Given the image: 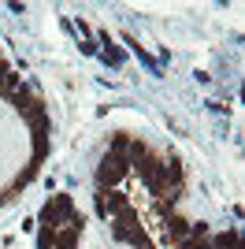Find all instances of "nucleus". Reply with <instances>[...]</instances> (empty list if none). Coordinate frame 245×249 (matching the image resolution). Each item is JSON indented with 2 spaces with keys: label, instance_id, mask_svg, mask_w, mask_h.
<instances>
[{
  "label": "nucleus",
  "instance_id": "1",
  "mask_svg": "<svg viewBox=\"0 0 245 249\" xmlns=\"http://www.w3.org/2000/svg\"><path fill=\"white\" fill-rule=\"evenodd\" d=\"M71 219H74V201H71V194H56L52 201H45L37 223H41V227H49V231H60V223H71Z\"/></svg>",
  "mask_w": 245,
  "mask_h": 249
},
{
  "label": "nucleus",
  "instance_id": "2",
  "mask_svg": "<svg viewBox=\"0 0 245 249\" xmlns=\"http://www.w3.org/2000/svg\"><path fill=\"white\" fill-rule=\"evenodd\" d=\"M126 171H130V164L122 160V156H112V153H104V160L97 164V186L108 194V190H115L126 178Z\"/></svg>",
  "mask_w": 245,
  "mask_h": 249
},
{
  "label": "nucleus",
  "instance_id": "3",
  "mask_svg": "<svg viewBox=\"0 0 245 249\" xmlns=\"http://www.w3.org/2000/svg\"><path fill=\"white\" fill-rule=\"evenodd\" d=\"M134 171L141 175V182H145V190L153 194V197H163L167 190H163V178H160V160H156L153 153H145L138 164H134Z\"/></svg>",
  "mask_w": 245,
  "mask_h": 249
},
{
  "label": "nucleus",
  "instance_id": "4",
  "mask_svg": "<svg viewBox=\"0 0 245 249\" xmlns=\"http://www.w3.org/2000/svg\"><path fill=\"white\" fill-rule=\"evenodd\" d=\"M8 101H11V108H15V112H19L22 119H26L30 112H37V108H45V101H41V97L34 93L30 86H19V89H15V93H11Z\"/></svg>",
  "mask_w": 245,
  "mask_h": 249
},
{
  "label": "nucleus",
  "instance_id": "5",
  "mask_svg": "<svg viewBox=\"0 0 245 249\" xmlns=\"http://www.w3.org/2000/svg\"><path fill=\"white\" fill-rule=\"evenodd\" d=\"M160 178H163V190H182V178H186L182 160H178V156L160 160Z\"/></svg>",
  "mask_w": 245,
  "mask_h": 249
},
{
  "label": "nucleus",
  "instance_id": "6",
  "mask_svg": "<svg viewBox=\"0 0 245 249\" xmlns=\"http://www.w3.org/2000/svg\"><path fill=\"white\" fill-rule=\"evenodd\" d=\"M163 238L171 242V246H182V242L190 238V219H182V216H167V219H163Z\"/></svg>",
  "mask_w": 245,
  "mask_h": 249
},
{
  "label": "nucleus",
  "instance_id": "7",
  "mask_svg": "<svg viewBox=\"0 0 245 249\" xmlns=\"http://www.w3.org/2000/svg\"><path fill=\"white\" fill-rule=\"evenodd\" d=\"M19 86H22V74L15 71V67H11L8 60H0V93H4V97H11L15 89H19Z\"/></svg>",
  "mask_w": 245,
  "mask_h": 249
},
{
  "label": "nucleus",
  "instance_id": "8",
  "mask_svg": "<svg viewBox=\"0 0 245 249\" xmlns=\"http://www.w3.org/2000/svg\"><path fill=\"white\" fill-rule=\"evenodd\" d=\"M101 45H104V49L97 52V56H101L108 67H122V60H126V56H122L119 45H112V37H108V34H101Z\"/></svg>",
  "mask_w": 245,
  "mask_h": 249
},
{
  "label": "nucleus",
  "instance_id": "9",
  "mask_svg": "<svg viewBox=\"0 0 245 249\" xmlns=\"http://www.w3.org/2000/svg\"><path fill=\"white\" fill-rule=\"evenodd\" d=\"M26 123H30L34 138H49V130H52V115L45 112V108H37V112H30V115H26Z\"/></svg>",
  "mask_w": 245,
  "mask_h": 249
},
{
  "label": "nucleus",
  "instance_id": "10",
  "mask_svg": "<svg viewBox=\"0 0 245 249\" xmlns=\"http://www.w3.org/2000/svg\"><path fill=\"white\" fill-rule=\"evenodd\" d=\"M122 41L130 45V49H134V56H138V60H141L145 67H149V74H156V78H160V74H163V67H160V63H156V60H153V56H149V52H145V49H141V45H138V41H134L130 34H126V37H122Z\"/></svg>",
  "mask_w": 245,
  "mask_h": 249
},
{
  "label": "nucleus",
  "instance_id": "11",
  "mask_svg": "<svg viewBox=\"0 0 245 249\" xmlns=\"http://www.w3.org/2000/svg\"><path fill=\"white\" fill-rule=\"evenodd\" d=\"M126 149H130V138L122 134V130H115V134L108 138V153H112V156H122V160H126Z\"/></svg>",
  "mask_w": 245,
  "mask_h": 249
},
{
  "label": "nucleus",
  "instance_id": "12",
  "mask_svg": "<svg viewBox=\"0 0 245 249\" xmlns=\"http://www.w3.org/2000/svg\"><path fill=\"white\" fill-rule=\"evenodd\" d=\"M212 249H242V234H238L234 227H230V231H223V234H219V238L212 242Z\"/></svg>",
  "mask_w": 245,
  "mask_h": 249
},
{
  "label": "nucleus",
  "instance_id": "13",
  "mask_svg": "<svg viewBox=\"0 0 245 249\" xmlns=\"http://www.w3.org/2000/svg\"><path fill=\"white\" fill-rule=\"evenodd\" d=\"M101 194H104V190H101ZM104 208H108V216H119L122 208H126V194H115V190H112V194H104Z\"/></svg>",
  "mask_w": 245,
  "mask_h": 249
},
{
  "label": "nucleus",
  "instance_id": "14",
  "mask_svg": "<svg viewBox=\"0 0 245 249\" xmlns=\"http://www.w3.org/2000/svg\"><path fill=\"white\" fill-rule=\"evenodd\" d=\"M49 153H52V142H49V138H34V160H30V164H45V160H49Z\"/></svg>",
  "mask_w": 245,
  "mask_h": 249
},
{
  "label": "nucleus",
  "instance_id": "15",
  "mask_svg": "<svg viewBox=\"0 0 245 249\" xmlns=\"http://www.w3.org/2000/svg\"><path fill=\"white\" fill-rule=\"evenodd\" d=\"M34 178H37V164H26L19 175H15V182H11V194H19V190L26 186V182H34Z\"/></svg>",
  "mask_w": 245,
  "mask_h": 249
},
{
  "label": "nucleus",
  "instance_id": "16",
  "mask_svg": "<svg viewBox=\"0 0 245 249\" xmlns=\"http://www.w3.org/2000/svg\"><path fill=\"white\" fill-rule=\"evenodd\" d=\"M56 249H78V231H56Z\"/></svg>",
  "mask_w": 245,
  "mask_h": 249
},
{
  "label": "nucleus",
  "instance_id": "17",
  "mask_svg": "<svg viewBox=\"0 0 245 249\" xmlns=\"http://www.w3.org/2000/svg\"><path fill=\"white\" fill-rule=\"evenodd\" d=\"M37 249H56V231L41 227V231H37Z\"/></svg>",
  "mask_w": 245,
  "mask_h": 249
},
{
  "label": "nucleus",
  "instance_id": "18",
  "mask_svg": "<svg viewBox=\"0 0 245 249\" xmlns=\"http://www.w3.org/2000/svg\"><path fill=\"white\" fill-rule=\"evenodd\" d=\"M178 249H212V242H204V238H186Z\"/></svg>",
  "mask_w": 245,
  "mask_h": 249
},
{
  "label": "nucleus",
  "instance_id": "19",
  "mask_svg": "<svg viewBox=\"0 0 245 249\" xmlns=\"http://www.w3.org/2000/svg\"><path fill=\"white\" fill-rule=\"evenodd\" d=\"M74 30L82 34V41H89V37H93V26H89L86 19H78V22H74Z\"/></svg>",
  "mask_w": 245,
  "mask_h": 249
},
{
  "label": "nucleus",
  "instance_id": "20",
  "mask_svg": "<svg viewBox=\"0 0 245 249\" xmlns=\"http://www.w3.org/2000/svg\"><path fill=\"white\" fill-rule=\"evenodd\" d=\"M208 234V223H190V238H204Z\"/></svg>",
  "mask_w": 245,
  "mask_h": 249
},
{
  "label": "nucleus",
  "instance_id": "21",
  "mask_svg": "<svg viewBox=\"0 0 245 249\" xmlns=\"http://www.w3.org/2000/svg\"><path fill=\"white\" fill-rule=\"evenodd\" d=\"M78 49H82V52H86V56H97V52H101V49H97V41H93V37H89V41H82V45H78Z\"/></svg>",
  "mask_w": 245,
  "mask_h": 249
},
{
  "label": "nucleus",
  "instance_id": "22",
  "mask_svg": "<svg viewBox=\"0 0 245 249\" xmlns=\"http://www.w3.org/2000/svg\"><path fill=\"white\" fill-rule=\"evenodd\" d=\"M97 216L108 219V208H104V194H97Z\"/></svg>",
  "mask_w": 245,
  "mask_h": 249
},
{
  "label": "nucleus",
  "instance_id": "23",
  "mask_svg": "<svg viewBox=\"0 0 245 249\" xmlns=\"http://www.w3.org/2000/svg\"><path fill=\"white\" fill-rule=\"evenodd\" d=\"M11 197H15V194H11V190H0V205H8Z\"/></svg>",
  "mask_w": 245,
  "mask_h": 249
}]
</instances>
